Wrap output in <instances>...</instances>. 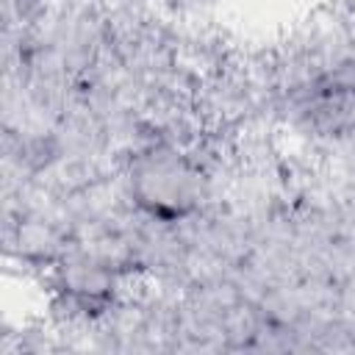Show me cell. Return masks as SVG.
Wrapping results in <instances>:
<instances>
[{
  "label": "cell",
  "mask_w": 355,
  "mask_h": 355,
  "mask_svg": "<svg viewBox=\"0 0 355 355\" xmlns=\"http://www.w3.org/2000/svg\"><path fill=\"white\" fill-rule=\"evenodd\" d=\"M141 200L144 202H172V211H180L189 197V183L191 178L180 169V164H172V161H161V164H150L141 175Z\"/></svg>",
  "instance_id": "obj_1"
}]
</instances>
